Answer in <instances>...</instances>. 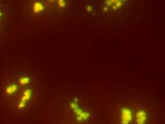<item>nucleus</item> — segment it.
I'll return each instance as SVG.
<instances>
[{
  "instance_id": "nucleus-2",
  "label": "nucleus",
  "mask_w": 165,
  "mask_h": 124,
  "mask_svg": "<svg viewBox=\"0 0 165 124\" xmlns=\"http://www.w3.org/2000/svg\"><path fill=\"white\" fill-rule=\"evenodd\" d=\"M146 120V113L143 111H140L137 113V122L138 124H145Z\"/></svg>"
},
{
  "instance_id": "nucleus-1",
  "label": "nucleus",
  "mask_w": 165,
  "mask_h": 124,
  "mask_svg": "<svg viewBox=\"0 0 165 124\" xmlns=\"http://www.w3.org/2000/svg\"><path fill=\"white\" fill-rule=\"evenodd\" d=\"M132 120L131 111L129 109H123L122 110V123L127 124Z\"/></svg>"
}]
</instances>
